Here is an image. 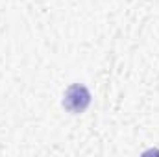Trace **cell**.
<instances>
[{"instance_id": "cell-1", "label": "cell", "mask_w": 159, "mask_h": 157, "mask_svg": "<svg viewBox=\"0 0 159 157\" xmlns=\"http://www.w3.org/2000/svg\"><path fill=\"white\" fill-rule=\"evenodd\" d=\"M91 91L81 85V83H72L70 87H67V91L63 92V107L72 113V115H80L85 113L87 107L91 105Z\"/></svg>"}]
</instances>
